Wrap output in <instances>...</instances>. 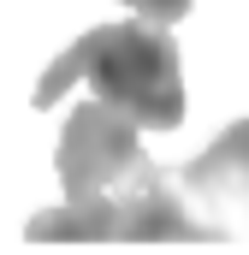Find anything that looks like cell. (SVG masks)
Wrapping results in <instances>:
<instances>
[{
    "label": "cell",
    "instance_id": "obj_1",
    "mask_svg": "<svg viewBox=\"0 0 249 255\" xmlns=\"http://www.w3.org/2000/svg\"><path fill=\"white\" fill-rule=\"evenodd\" d=\"M54 172L65 202L24 226L30 244H208L172 172L148 160L142 125L101 95L71 107Z\"/></svg>",
    "mask_w": 249,
    "mask_h": 255
},
{
    "label": "cell",
    "instance_id": "obj_2",
    "mask_svg": "<svg viewBox=\"0 0 249 255\" xmlns=\"http://www.w3.org/2000/svg\"><path fill=\"white\" fill-rule=\"evenodd\" d=\"M77 83H89V95H101L119 113H130L142 130L184 125V71H178L172 24H154V18L95 24L89 36H77L42 71L30 107H60V95L77 89Z\"/></svg>",
    "mask_w": 249,
    "mask_h": 255
},
{
    "label": "cell",
    "instance_id": "obj_3",
    "mask_svg": "<svg viewBox=\"0 0 249 255\" xmlns=\"http://www.w3.org/2000/svg\"><path fill=\"white\" fill-rule=\"evenodd\" d=\"M172 184L208 244H249V119L226 125L190 166L172 172Z\"/></svg>",
    "mask_w": 249,
    "mask_h": 255
},
{
    "label": "cell",
    "instance_id": "obj_4",
    "mask_svg": "<svg viewBox=\"0 0 249 255\" xmlns=\"http://www.w3.org/2000/svg\"><path fill=\"white\" fill-rule=\"evenodd\" d=\"M119 6H130L136 18H154V24H178V18H190L196 0H119Z\"/></svg>",
    "mask_w": 249,
    "mask_h": 255
}]
</instances>
